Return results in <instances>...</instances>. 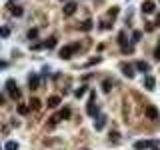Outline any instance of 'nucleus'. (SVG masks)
I'll return each instance as SVG.
<instances>
[{
  "label": "nucleus",
  "mask_w": 160,
  "mask_h": 150,
  "mask_svg": "<svg viewBox=\"0 0 160 150\" xmlns=\"http://www.w3.org/2000/svg\"><path fill=\"white\" fill-rule=\"evenodd\" d=\"M76 50H80V44H70V46H64V48H60L58 56H60L62 60H68L74 52H76Z\"/></svg>",
  "instance_id": "nucleus-1"
},
{
  "label": "nucleus",
  "mask_w": 160,
  "mask_h": 150,
  "mask_svg": "<svg viewBox=\"0 0 160 150\" xmlns=\"http://www.w3.org/2000/svg\"><path fill=\"white\" fill-rule=\"evenodd\" d=\"M156 146H158V140H138V142H134V150H146Z\"/></svg>",
  "instance_id": "nucleus-2"
},
{
  "label": "nucleus",
  "mask_w": 160,
  "mask_h": 150,
  "mask_svg": "<svg viewBox=\"0 0 160 150\" xmlns=\"http://www.w3.org/2000/svg\"><path fill=\"white\" fill-rule=\"evenodd\" d=\"M94 102H96V94L90 92V100H88V106H86L88 116H96V114H98V106H96Z\"/></svg>",
  "instance_id": "nucleus-3"
},
{
  "label": "nucleus",
  "mask_w": 160,
  "mask_h": 150,
  "mask_svg": "<svg viewBox=\"0 0 160 150\" xmlns=\"http://www.w3.org/2000/svg\"><path fill=\"white\" fill-rule=\"evenodd\" d=\"M6 90L10 92V96L14 98V100H18V98H20V90L16 88V82H14L12 78H8V80H6Z\"/></svg>",
  "instance_id": "nucleus-4"
},
{
  "label": "nucleus",
  "mask_w": 160,
  "mask_h": 150,
  "mask_svg": "<svg viewBox=\"0 0 160 150\" xmlns=\"http://www.w3.org/2000/svg\"><path fill=\"white\" fill-rule=\"evenodd\" d=\"M144 112H146V116H148L150 120H158V118H160V112L156 110V106H152V104H148V106H146V110H144Z\"/></svg>",
  "instance_id": "nucleus-5"
},
{
  "label": "nucleus",
  "mask_w": 160,
  "mask_h": 150,
  "mask_svg": "<svg viewBox=\"0 0 160 150\" xmlns=\"http://www.w3.org/2000/svg\"><path fill=\"white\" fill-rule=\"evenodd\" d=\"M76 8H78V4L74 2V0L66 2V4H64V16H72L74 12H76Z\"/></svg>",
  "instance_id": "nucleus-6"
},
{
  "label": "nucleus",
  "mask_w": 160,
  "mask_h": 150,
  "mask_svg": "<svg viewBox=\"0 0 160 150\" xmlns=\"http://www.w3.org/2000/svg\"><path fill=\"white\" fill-rule=\"evenodd\" d=\"M120 70H122V74H124V76H128V78H134V68L130 66V64L122 62V64H120Z\"/></svg>",
  "instance_id": "nucleus-7"
},
{
  "label": "nucleus",
  "mask_w": 160,
  "mask_h": 150,
  "mask_svg": "<svg viewBox=\"0 0 160 150\" xmlns=\"http://www.w3.org/2000/svg\"><path fill=\"white\" fill-rule=\"evenodd\" d=\"M142 12H144V14H152V12H154V2H152V0L142 2Z\"/></svg>",
  "instance_id": "nucleus-8"
},
{
  "label": "nucleus",
  "mask_w": 160,
  "mask_h": 150,
  "mask_svg": "<svg viewBox=\"0 0 160 150\" xmlns=\"http://www.w3.org/2000/svg\"><path fill=\"white\" fill-rule=\"evenodd\" d=\"M104 124H106V116H104V114H100V116L94 120V128H96V130H102Z\"/></svg>",
  "instance_id": "nucleus-9"
},
{
  "label": "nucleus",
  "mask_w": 160,
  "mask_h": 150,
  "mask_svg": "<svg viewBox=\"0 0 160 150\" xmlns=\"http://www.w3.org/2000/svg\"><path fill=\"white\" fill-rule=\"evenodd\" d=\"M46 104H48V108H56V106L60 104V96H48Z\"/></svg>",
  "instance_id": "nucleus-10"
},
{
  "label": "nucleus",
  "mask_w": 160,
  "mask_h": 150,
  "mask_svg": "<svg viewBox=\"0 0 160 150\" xmlns=\"http://www.w3.org/2000/svg\"><path fill=\"white\" fill-rule=\"evenodd\" d=\"M144 86L148 90H154V86H156V78H154V76H146V78H144Z\"/></svg>",
  "instance_id": "nucleus-11"
},
{
  "label": "nucleus",
  "mask_w": 160,
  "mask_h": 150,
  "mask_svg": "<svg viewBox=\"0 0 160 150\" xmlns=\"http://www.w3.org/2000/svg\"><path fill=\"white\" fill-rule=\"evenodd\" d=\"M136 70H140V72H148V70H150V64L144 62V60H138V62H136Z\"/></svg>",
  "instance_id": "nucleus-12"
},
{
  "label": "nucleus",
  "mask_w": 160,
  "mask_h": 150,
  "mask_svg": "<svg viewBox=\"0 0 160 150\" xmlns=\"http://www.w3.org/2000/svg\"><path fill=\"white\" fill-rule=\"evenodd\" d=\"M8 8H10L12 16H22V8H20V6H16V4H8Z\"/></svg>",
  "instance_id": "nucleus-13"
},
{
  "label": "nucleus",
  "mask_w": 160,
  "mask_h": 150,
  "mask_svg": "<svg viewBox=\"0 0 160 150\" xmlns=\"http://www.w3.org/2000/svg\"><path fill=\"white\" fill-rule=\"evenodd\" d=\"M28 106H30V110H40V106H42V102L38 100V98H32L30 102H28Z\"/></svg>",
  "instance_id": "nucleus-14"
},
{
  "label": "nucleus",
  "mask_w": 160,
  "mask_h": 150,
  "mask_svg": "<svg viewBox=\"0 0 160 150\" xmlns=\"http://www.w3.org/2000/svg\"><path fill=\"white\" fill-rule=\"evenodd\" d=\"M42 46H44V48H48V50H52L54 48V46H56V38H48V40H46V42H42Z\"/></svg>",
  "instance_id": "nucleus-15"
},
{
  "label": "nucleus",
  "mask_w": 160,
  "mask_h": 150,
  "mask_svg": "<svg viewBox=\"0 0 160 150\" xmlns=\"http://www.w3.org/2000/svg\"><path fill=\"white\" fill-rule=\"evenodd\" d=\"M28 84H30V88H32V90H36V88H38V76L32 74L30 78H28Z\"/></svg>",
  "instance_id": "nucleus-16"
},
{
  "label": "nucleus",
  "mask_w": 160,
  "mask_h": 150,
  "mask_svg": "<svg viewBox=\"0 0 160 150\" xmlns=\"http://www.w3.org/2000/svg\"><path fill=\"white\" fill-rule=\"evenodd\" d=\"M102 90H104V92H110V90H112V80L110 78L102 80Z\"/></svg>",
  "instance_id": "nucleus-17"
},
{
  "label": "nucleus",
  "mask_w": 160,
  "mask_h": 150,
  "mask_svg": "<svg viewBox=\"0 0 160 150\" xmlns=\"http://www.w3.org/2000/svg\"><path fill=\"white\" fill-rule=\"evenodd\" d=\"M28 112H30V106H28V104H18V114H22V116H26Z\"/></svg>",
  "instance_id": "nucleus-18"
},
{
  "label": "nucleus",
  "mask_w": 160,
  "mask_h": 150,
  "mask_svg": "<svg viewBox=\"0 0 160 150\" xmlns=\"http://www.w3.org/2000/svg\"><path fill=\"white\" fill-rule=\"evenodd\" d=\"M80 28H82L84 32H90V30H92V20H84V22H82V26H80Z\"/></svg>",
  "instance_id": "nucleus-19"
},
{
  "label": "nucleus",
  "mask_w": 160,
  "mask_h": 150,
  "mask_svg": "<svg viewBox=\"0 0 160 150\" xmlns=\"http://www.w3.org/2000/svg\"><path fill=\"white\" fill-rule=\"evenodd\" d=\"M58 116H60V120H68V118H70V110H68V108L60 110V112H58Z\"/></svg>",
  "instance_id": "nucleus-20"
},
{
  "label": "nucleus",
  "mask_w": 160,
  "mask_h": 150,
  "mask_svg": "<svg viewBox=\"0 0 160 150\" xmlns=\"http://www.w3.org/2000/svg\"><path fill=\"white\" fill-rule=\"evenodd\" d=\"M4 148H6V150H18V144H16L14 140H8V142H6V146H4Z\"/></svg>",
  "instance_id": "nucleus-21"
},
{
  "label": "nucleus",
  "mask_w": 160,
  "mask_h": 150,
  "mask_svg": "<svg viewBox=\"0 0 160 150\" xmlns=\"http://www.w3.org/2000/svg\"><path fill=\"white\" fill-rule=\"evenodd\" d=\"M34 38H38V30H36V28L28 30V40H34Z\"/></svg>",
  "instance_id": "nucleus-22"
},
{
  "label": "nucleus",
  "mask_w": 160,
  "mask_h": 150,
  "mask_svg": "<svg viewBox=\"0 0 160 150\" xmlns=\"http://www.w3.org/2000/svg\"><path fill=\"white\" fill-rule=\"evenodd\" d=\"M84 94H86V86H80L76 92H74V96H76V98H82Z\"/></svg>",
  "instance_id": "nucleus-23"
},
{
  "label": "nucleus",
  "mask_w": 160,
  "mask_h": 150,
  "mask_svg": "<svg viewBox=\"0 0 160 150\" xmlns=\"http://www.w3.org/2000/svg\"><path fill=\"white\" fill-rule=\"evenodd\" d=\"M108 16H110V18H116V16H118V6H112L110 10H108Z\"/></svg>",
  "instance_id": "nucleus-24"
},
{
  "label": "nucleus",
  "mask_w": 160,
  "mask_h": 150,
  "mask_svg": "<svg viewBox=\"0 0 160 150\" xmlns=\"http://www.w3.org/2000/svg\"><path fill=\"white\" fill-rule=\"evenodd\" d=\"M140 38H142V32H140V30H134V32H132V42H138Z\"/></svg>",
  "instance_id": "nucleus-25"
},
{
  "label": "nucleus",
  "mask_w": 160,
  "mask_h": 150,
  "mask_svg": "<svg viewBox=\"0 0 160 150\" xmlns=\"http://www.w3.org/2000/svg\"><path fill=\"white\" fill-rule=\"evenodd\" d=\"M118 42H120V46H126V32L118 34Z\"/></svg>",
  "instance_id": "nucleus-26"
},
{
  "label": "nucleus",
  "mask_w": 160,
  "mask_h": 150,
  "mask_svg": "<svg viewBox=\"0 0 160 150\" xmlns=\"http://www.w3.org/2000/svg\"><path fill=\"white\" fill-rule=\"evenodd\" d=\"M122 52H124V54H132L134 48H132V46H122Z\"/></svg>",
  "instance_id": "nucleus-27"
},
{
  "label": "nucleus",
  "mask_w": 160,
  "mask_h": 150,
  "mask_svg": "<svg viewBox=\"0 0 160 150\" xmlns=\"http://www.w3.org/2000/svg\"><path fill=\"white\" fill-rule=\"evenodd\" d=\"M8 34H10V30H8V28H0V36H8Z\"/></svg>",
  "instance_id": "nucleus-28"
},
{
  "label": "nucleus",
  "mask_w": 160,
  "mask_h": 150,
  "mask_svg": "<svg viewBox=\"0 0 160 150\" xmlns=\"http://www.w3.org/2000/svg\"><path fill=\"white\" fill-rule=\"evenodd\" d=\"M118 136H120L118 132H110V140H118Z\"/></svg>",
  "instance_id": "nucleus-29"
},
{
  "label": "nucleus",
  "mask_w": 160,
  "mask_h": 150,
  "mask_svg": "<svg viewBox=\"0 0 160 150\" xmlns=\"http://www.w3.org/2000/svg\"><path fill=\"white\" fill-rule=\"evenodd\" d=\"M154 58H156V60H160V46H158L156 50H154Z\"/></svg>",
  "instance_id": "nucleus-30"
},
{
  "label": "nucleus",
  "mask_w": 160,
  "mask_h": 150,
  "mask_svg": "<svg viewBox=\"0 0 160 150\" xmlns=\"http://www.w3.org/2000/svg\"><path fill=\"white\" fill-rule=\"evenodd\" d=\"M6 66H8V64L4 62V60H0V70H2V68H6Z\"/></svg>",
  "instance_id": "nucleus-31"
},
{
  "label": "nucleus",
  "mask_w": 160,
  "mask_h": 150,
  "mask_svg": "<svg viewBox=\"0 0 160 150\" xmlns=\"http://www.w3.org/2000/svg\"><path fill=\"white\" fill-rule=\"evenodd\" d=\"M0 104H4V96H2V94H0Z\"/></svg>",
  "instance_id": "nucleus-32"
},
{
  "label": "nucleus",
  "mask_w": 160,
  "mask_h": 150,
  "mask_svg": "<svg viewBox=\"0 0 160 150\" xmlns=\"http://www.w3.org/2000/svg\"><path fill=\"white\" fill-rule=\"evenodd\" d=\"M156 24H158V26H160V14H158V18H156Z\"/></svg>",
  "instance_id": "nucleus-33"
},
{
  "label": "nucleus",
  "mask_w": 160,
  "mask_h": 150,
  "mask_svg": "<svg viewBox=\"0 0 160 150\" xmlns=\"http://www.w3.org/2000/svg\"><path fill=\"white\" fill-rule=\"evenodd\" d=\"M0 150H2V146H0Z\"/></svg>",
  "instance_id": "nucleus-34"
},
{
  "label": "nucleus",
  "mask_w": 160,
  "mask_h": 150,
  "mask_svg": "<svg viewBox=\"0 0 160 150\" xmlns=\"http://www.w3.org/2000/svg\"><path fill=\"white\" fill-rule=\"evenodd\" d=\"M154 150H158V148H154Z\"/></svg>",
  "instance_id": "nucleus-35"
}]
</instances>
